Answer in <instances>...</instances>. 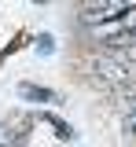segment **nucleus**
<instances>
[{
    "mask_svg": "<svg viewBox=\"0 0 136 147\" xmlns=\"http://www.w3.org/2000/svg\"><path fill=\"white\" fill-rule=\"evenodd\" d=\"M96 74L103 77V81H121L129 70H125L121 63H114V59H96Z\"/></svg>",
    "mask_w": 136,
    "mask_h": 147,
    "instance_id": "obj_1",
    "label": "nucleus"
},
{
    "mask_svg": "<svg viewBox=\"0 0 136 147\" xmlns=\"http://www.w3.org/2000/svg\"><path fill=\"white\" fill-rule=\"evenodd\" d=\"M96 15H118L125 7H136V0H88Z\"/></svg>",
    "mask_w": 136,
    "mask_h": 147,
    "instance_id": "obj_2",
    "label": "nucleus"
},
{
    "mask_svg": "<svg viewBox=\"0 0 136 147\" xmlns=\"http://www.w3.org/2000/svg\"><path fill=\"white\" fill-rule=\"evenodd\" d=\"M22 96H30V99H55V96H52L48 88H30V85L22 88Z\"/></svg>",
    "mask_w": 136,
    "mask_h": 147,
    "instance_id": "obj_3",
    "label": "nucleus"
},
{
    "mask_svg": "<svg viewBox=\"0 0 136 147\" xmlns=\"http://www.w3.org/2000/svg\"><path fill=\"white\" fill-rule=\"evenodd\" d=\"M125 132H136V107L125 114Z\"/></svg>",
    "mask_w": 136,
    "mask_h": 147,
    "instance_id": "obj_4",
    "label": "nucleus"
}]
</instances>
